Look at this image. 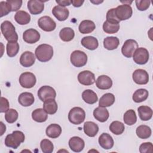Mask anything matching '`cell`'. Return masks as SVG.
I'll return each mask as SVG.
<instances>
[{
	"instance_id": "cell-26",
	"label": "cell",
	"mask_w": 153,
	"mask_h": 153,
	"mask_svg": "<svg viewBox=\"0 0 153 153\" xmlns=\"http://www.w3.org/2000/svg\"><path fill=\"white\" fill-rule=\"evenodd\" d=\"M46 135L53 139L57 138L62 133V128L57 124H51L49 125L45 130Z\"/></svg>"
},
{
	"instance_id": "cell-49",
	"label": "cell",
	"mask_w": 153,
	"mask_h": 153,
	"mask_svg": "<svg viewBox=\"0 0 153 153\" xmlns=\"http://www.w3.org/2000/svg\"><path fill=\"white\" fill-rule=\"evenodd\" d=\"M56 2L59 4V5L61 7H66V6H69L71 5V1H67V0H61V1H57L56 0Z\"/></svg>"
},
{
	"instance_id": "cell-27",
	"label": "cell",
	"mask_w": 153,
	"mask_h": 153,
	"mask_svg": "<svg viewBox=\"0 0 153 153\" xmlns=\"http://www.w3.org/2000/svg\"><path fill=\"white\" fill-rule=\"evenodd\" d=\"M14 19L16 22L21 25H25L28 24L30 21V16L25 11L19 10L18 11L15 16Z\"/></svg>"
},
{
	"instance_id": "cell-13",
	"label": "cell",
	"mask_w": 153,
	"mask_h": 153,
	"mask_svg": "<svg viewBox=\"0 0 153 153\" xmlns=\"http://www.w3.org/2000/svg\"><path fill=\"white\" fill-rule=\"evenodd\" d=\"M78 81L82 85H91L96 81L95 75L90 71H83L78 74Z\"/></svg>"
},
{
	"instance_id": "cell-28",
	"label": "cell",
	"mask_w": 153,
	"mask_h": 153,
	"mask_svg": "<svg viewBox=\"0 0 153 153\" xmlns=\"http://www.w3.org/2000/svg\"><path fill=\"white\" fill-rule=\"evenodd\" d=\"M115 96L111 93L104 94L100 98L99 102V105L100 107H109L114 104L115 102Z\"/></svg>"
},
{
	"instance_id": "cell-20",
	"label": "cell",
	"mask_w": 153,
	"mask_h": 153,
	"mask_svg": "<svg viewBox=\"0 0 153 153\" xmlns=\"http://www.w3.org/2000/svg\"><path fill=\"white\" fill-rule=\"evenodd\" d=\"M99 143L100 146L105 149H111L114 144L112 137L107 133H103L99 137Z\"/></svg>"
},
{
	"instance_id": "cell-39",
	"label": "cell",
	"mask_w": 153,
	"mask_h": 153,
	"mask_svg": "<svg viewBox=\"0 0 153 153\" xmlns=\"http://www.w3.org/2000/svg\"><path fill=\"white\" fill-rule=\"evenodd\" d=\"M19 44L17 41H10L7 44V54L10 57L16 56L19 51Z\"/></svg>"
},
{
	"instance_id": "cell-14",
	"label": "cell",
	"mask_w": 153,
	"mask_h": 153,
	"mask_svg": "<svg viewBox=\"0 0 153 153\" xmlns=\"http://www.w3.org/2000/svg\"><path fill=\"white\" fill-rule=\"evenodd\" d=\"M23 39L28 44H34L39 40L40 34L36 29L30 28L23 32Z\"/></svg>"
},
{
	"instance_id": "cell-36",
	"label": "cell",
	"mask_w": 153,
	"mask_h": 153,
	"mask_svg": "<svg viewBox=\"0 0 153 153\" xmlns=\"http://www.w3.org/2000/svg\"><path fill=\"white\" fill-rule=\"evenodd\" d=\"M136 133L137 137L140 139H146L151 136L152 131L149 126L146 125H140L137 127Z\"/></svg>"
},
{
	"instance_id": "cell-7",
	"label": "cell",
	"mask_w": 153,
	"mask_h": 153,
	"mask_svg": "<svg viewBox=\"0 0 153 153\" xmlns=\"http://www.w3.org/2000/svg\"><path fill=\"white\" fill-rule=\"evenodd\" d=\"M19 81L22 87L25 88H30L35 85L36 79L35 75L33 73L26 72L20 75Z\"/></svg>"
},
{
	"instance_id": "cell-1",
	"label": "cell",
	"mask_w": 153,
	"mask_h": 153,
	"mask_svg": "<svg viewBox=\"0 0 153 153\" xmlns=\"http://www.w3.org/2000/svg\"><path fill=\"white\" fill-rule=\"evenodd\" d=\"M35 56L41 62H46L51 59L53 56V47L49 44H42L35 49Z\"/></svg>"
},
{
	"instance_id": "cell-46",
	"label": "cell",
	"mask_w": 153,
	"mask_h": 153,
	"mask_svg": "<svg viewBox=\"0 0 153 153\" xmlns=\"http://www.w3.org/2000/svg\"><path fill=\"white\" fill-rule=\"evenodd\" d=\"M7 2L10 5L11 11H16L22 7L23 1L22 0H7Z\"/></svg>"
},
{
	"instance_id": "cell-6",
	"label": "cell",
	"mask_w": 153,
	"mask_h": 153,
	"mask_svg": "<svg viewBox=\"0 0 153 153\" xmlns=\"http://www.w3.org/2000/svg\"><path fill=\"white\" fill-rule=\"evenodd\" d=\"M132 14V8L128 4L120 5L115 8V14L120 21L128 19L131 17Z\"/></svg>"
},
{
	"instance_id": "cell-21",
	"label": "cell",
	"mask_w": 153,
	"mask_h": 153,
	"mask_svg": "<svg viewBox=\"0 0 153 153\" xmlns=\"http://www.w3.org/2000/svg\"><path fill=\"white\" fill-rule=\"evenodd\" d=\"M81 45L90 50H96L99 46V42L97 38L92 36L84 37L81 41Z\"/></svg>"
},
{
	"instance_id": "cell-44",
	"label": "cell",
	"mask_w": 153,
	"mask_h": 153,
	"mask_svg": "<svg viewBox=\"0 0 153 153\" xmlns=\"http://www.w3.org/2000/svg\"><path fill=\"white\" fill-rule=\"evenodd\" d=\"M137 8L140 11H145L150 6L151 1L148 0H136L135 1Z\"/></svg>"
},
{
	"instance_id": "cell-37",
	"label": "cell",
	"mask_w": 153,
	"mask_h": 153,
	"mask_svg": "<svg viewBox=\"0 0 153 153\" xmlns=\"http://www.w3.org/2000/svg\"><path fill=\"white\" fill-rule=\"evenodd\" d=\"M123 120L124 123L128 126H132L136 123L137 117L136 112L133 109L127 110L124 114Z\"/></svg>"
},
{
	"instance_id": "cell-47",
	"label": "cell",
	"mask_w": 153,
	"mask_h": 153,
	"mask_svg": "<svg viewBox=\"0 0 153 153\" xmlns=\"http://www.w3.org/2000/svg\"><path fill=\"white\" fill-rule=\"evenodd\" d=\"M0 9H1V17L7 15L11 12V8L7 1H1L0 2Z\"/></svg>"
},
{
	"instance_id": "cell-24",
	"label": "cell",
	"mask_w": 153,
	"mask_h": 153,
	"mask_svg": "<svg viewBox=\"0 0 153 153\" xmlns=\"http://www.w3.org/2000/svg\"><path fill=\"white\" fill-rule=\"evenodd\" d=\"M18 101L22 106L27 107L32 105L35 99L32 93L29 92H24L19 95Z\"/></svg>"
},
{
	"instance_id": "cell-12",
	"label": "cell",
	"mask_w": 153,
	"mask_h": 153,
	"mask_svg": "<svg viewBox=\"0 0 153 153\" xmlns=\"http://www.w3.org/2000/svg\"><path fill=\"white\" fill-rule=\"evenodd\" d=\"M132 78L133 81L139 85L146 84L149 81L148 73L142 69H136L132 74Z\"/></svg>"
},
{
	"instance_id": "cell-50",
	"label": "cell",
	"mask_w": 153,
	"mask_h": 153,
	"mask_svg": "<svg viewBox=\"0 0 153 153\" xmlns=\"http://www.w3.org/2000/svg\"><path fill=\"white\" fill-rule=\"evenodd\" d=\"M71 4L73 5L74 7H81L82 4L84 2V1L83 0H75V1H71Z\"/></svg>"
},
{
	"instance_id": "cell-25",
	"label": "cell",
	"mask_w": 153,
	"mask_h": 153,
	"mask_svg": "<svg viewBox=\"0 0 153 153\" xmlns=\"http://www.w3.org/2000/svg\"><path fill=\"white\" fill-rule=\"evenodd\" d=\"M96 29L94 23L89 20H84L82 21L78 27L79 31L82 34H87L92 32Z\"/></svg>"
},
{
	"instance_id": "cell-16",
	"label": "cell",
	"mask_w": 153,
	"mask_h": 153,
	"mask_svg": "<svg viewBox=\"0 0 153 153\" xmlns=\"http://www.w3.org/2000/svg\"><path fill=\"white\" fill-rule=\"evenodd\" d=\"M70 149L75 152H79L83 150L85 143L82 139L78 136L72 137L69 140Z\"/></svg>"
},
{
	"instance_id": "cell-22",
	"label": "cell",
	"mask_w": 153,
	"mask_h": 153,
	"mask_svg": "<svg viewBox=\"0 0 153 153\" xmlns=\"http://www.w3.org/2000/svg\"><path fill=\"white\" fill-rule=\"evenodd\" d=\"M93 116L96 120L101 123L107 121L109 117V114L105 108L99 106L94 109L93 111Z\"/></svg>"
},
{
	"instance_id": "cell-33",
	"label": "cell",
	"mask_w": 153,
	"mask_h": 153,
	"mask_svg": "<svg viewBox=\"0 0 153 153\" xmlns=\"http://www.w3.org/2000/svg\"><path fill=\"white\" fill-rule=\"evenodd\" d=\"M149 93L146 89L139 88L134 91L132 99L136 103H140L146 100L148 97Z\"/></svg>"
},
{
	"instance_id": "cell-19",
	"label": "cell",
	"mask_w": 153,
	"mask_h": 153,
	"mask_svg": "<svg viewBox=\"0 0 153 153\" xmlns=\"http://www.w3.org/2000/svg\"><path fill=\"white\" fill-rule=\"evenodd\" d=\"M95 82L97 87L100 90L109 89L112 85V81L111 78L105 75L99 76Z\"/></svg>"
},
{
	"instance_id": "cell-52",
	"label": "cell",
	"mask_w": 153,
	"mask_h": 153,
	"mask_svg": "<svg viewBox=\"0 0 153 153\" xmlns=\"http://www.w3.org/2000/svg\"><path fill=\"white\" fill-rule=\"evenodd\" d=\"M90 2H92V3H93V4H100V3H102V2H103V1H90Z\"/></svg>"
},
{
	"instance_id": "cell-48",
	"label": "cell",
	"mask_w": 153,
	"mask_h": 153,
	"mask_svg": "<svg viewBox=\"0 0 153 153\" xmlns=\"http://www.w3.org/2000/svg\"><path fill=\"white\" fill-rule=\"evenodd\" d=\"M8 109H9V102H8V100L6 98H5L4 97H1L0 112L1 113L6 112Z\"/></svg>"
},
{
	"instance_id": "cell-29",
	"label": "cell",
	"mask_w": 153,
	"mask_h": 153,
	"mask_svg": "<svg viewBox=\"0 0 153 153\" xmlns=\"http://www.w3.org/2000/svg\"><path fill=\"white\" fill-rule=\"evenodd\" d=\"M82 98L83 100L88 104H94L98 100V97L96 93L91 90L87 89L82 93Z\"/></svg>"
},
{
	"instance_id": "cell-51",
	"label": "cell",
	"mask_w": 153,
	"mask_h": 153,
	"mask_svg": "<svg viewBox=\"0 0 153 153\" xmlns=\"http://www.w3.org/2000/svg\"><path fill=\"white\" fill-rule=\"evenodd\" d=\"M0 124H1V136H2V135H3V134H4V133L5 131V130H6V127H5V126L3 124V123L1 121V123H0Z\"/></svg>"
},
{
	"instance_id": "cell-4",
	"label": "cell",
	"mask_w": 153,
	"mask_h": 153,
	"mask_svg": "<svg viewBox=\"0 0 153 153\" xmlns=\"http://www.w3.org/2000/svg\"><path fill=\"white\" fill-rule=\"evenodd\" d=\"M85 118L84 110L80 107H74L68 114V120L73 124L78 125L84 122Z\"/></svg>"
},
{
	"instance_id": "cell-18",
	"label": "cell",
	"mask_w": 153,
	"mask_h": 153,
	"mask_svg": "<svg viewBox=\"0 0 153 153\" xmlns=\"http://www.w3.org/2000/svg\"><path fill=\"white\" fill-rule=\"evenodd\" d=\"M52 13L59 21L66 20L69 15L68 9L60 5L54 6L52 10Z\"/></svg>"
},
{
	"instance_id": "cell-17",
	"label": "cell",
	"mask_w": 153,
	"mask_h": 153,
	"mask_svg": "<svg viewBox=\"0 0 153 153\" xmlns=\"http://www.w3.org/2000/svg\"><path fill=\"white\" fill-rule=\"evenodd\" d=\"M35 62L34 54L29 51H26L22 54L20 57V63L23 67L28 68L32 66Z\"/></svg>"
},
{
	"instance_id": "cell-8",
	"label": "cell",
	"mask_w": 153,
	"mask_h": 153,
	"mask_svg": "<svg viewBox=\"0 0 153 153\" xmlns=\"http://www.w3.org/2000/svg\"><path fill=\"white\" fill-rule=\"evenodd\" d=\"M149 58V53L148 50L143 47L137 48L133 54V61L138 65L146 64Z\"/></svg>"
},
{
	"instance_id": "cell-11",
	"label": "cell",
	"mask_w": 153,
	"mask_h": 153,
	"mask_svg": "<svg viewBox=\"0 0 153 153\" xmlns=\"http://www.w3.org/2000/svg\"><path fill=\"white\" fill-rule=\"evenodd\" d=\"M39 27L45 32H51L56 29V22L49 16H45L40 17L38 21Z\"/></svg>"
},
{
	"instance_id": "cell-43",
	"label": "cell",
	"mask_w": 153,
	"mask_h": 153,
	"mask_svg": "<svg viewBox=\"0 0 153 153\" xmlns=\"http://www.w3.org/2000/svg\"><path fill=\"white\" fill-rule=\"evenodd\" d=\"M106 21L112 23H119L120 20L116 16L115 8H111L106 13Z\"/></svg>"
},
{
	"instance_id": "cell-2",
	"label": "cell",
	"mask_w": 153,
	"mask_h": 153,
	"mask_svg": "<svg viewBox=\"0 0 153 153\" xmlns=\"http://www.w3.org/2000/svg\"><path fill=\"white\" fill-rule=\"evenodd\" d=\"M25 134L21 131L16 130L8 134L5 139V145L9 148L17 149L25 141Z\"/></svg>"
},
{
	"instance_id": "cell-40",
	"label": "cell",
	"mask_w": 153,
	"mask_h": 153,
	"mask_svg": "<svg viewBox=\"0 0 153 153\" xmlns=\"http://www.w3.org/2000/svg\"><path fill=\"white\" fill-rule=\"evenodd\" d=\"M120 29L119 23H112L108 21H105L103 24V31L109 34H113L117 33Z\"/></svg>"
},
{
	"instance_id": "cell-35",
	"label": "cell",
	"mask_w": 153,
	"mask_h": 153,
	"mask_svg": "<svg viewBox=\"0 0 153 153\" xmlns=\"http://www.w3.org/2000/svg\"><path fill=\"white\" fill-rule=\"evenodd\" d=\"M32 118L36 122L43 123L47 120L48 115L43 109L38 108L32 112Z\"/></svg>"
},
{
	"instance_id": "cell-3",
	"label": "cell",
	"mask_w": 153,
	"mask_h": 153,
	"mask_svg": "<svg viewBox=\"0 0 153 153\" xmlns=\"http://www.w3.org/2000/svg\"><path fill=\"white\" fill-rule=\"evenodd\" d=\"M1 30L3 36L8 42L17 41L18 35L16 32V29L13 23L8 21L5 20L1 23Z\"/></svg>"
},
{
	"instance_id": "cell-42",
	"label": "cell",
	"mask_w": 153,
	"mask_h": 153,
	"mask_svg": "<svg viewBox=\"0 0 153 153\" xmlns=\"http://www.w3.org/2000/svg\"><path fill=\"white\" fill-rule=\"evenodd\" d=\"M40 147L44 153H51L54 149V146L51 141L44 139L40 143Z\"/></svg>"
},
{
	"instance_id": "cell-30",
	"label": "cell",
	"mask_w": 153,
	"mask_h": 153,
	"mask_svg": "<svg viewBox=\"0 0 153 153\" xmlns=\"http://www.w3.org/2000/svg\"><path fill=\"white\" fill-rule=\"evenodd\" d=\"M139 118L142 121H148L152 116V110L148 106H140L137 108Z\"/></svg>"
},
{
	"instance_id": "cell-38",
	"label": "cell",
	"mask_w": 153,
	"mask_h": 153,
	"mask_svg": "<svg viewBox=\"0 0 153 153\" xmlns=\"http://www.w3.org/2000/svg\"><path fill=\"white\" fill-rule=\"evenodd\" d=\"M124 130V124L119 121H114L109 126V130L115 135L121 134Z\"/></svg>"
},
{
	"instance_id": "cell-23",
	"label": "cell",
	"mask_w": 153,
	"mask_h": 153,
	"mask_svg": "<svg viewBox=\"0 0 153 153\" xmlns=\"http://www.w3.org/2000/svg\"><path fill=\"white\" fill-rule=\"evenodd\" d=\"M83 130L86 135L89 137H94L99 131V127L93 121H86L84 124Z\"/></svg>"
},
{
	"instance_id": "cell-34",
	"label": "cell",
	"mask_w": 153,
	"mask_h": 153,
	"mask_svg": "<svg viewBox=\"0 0 153 153\" xmlns=\"http://www.w3.org/2000/svg\"><path fill=\"white\" fill-rule=\"evenodd\" d=\"M59 36L63 41L69 42L74 39L75 36V32L71 27H66L60 30Z\"/></svg>"
},
{
	"instance_id": "cell-10",
	"label": "cell",
	"mask_w": 153,
	"mask_h": 153,
	"mask_svg": "<svg viewBox=\"0 0 153 153\" xmlns=\"http://www.w3.org/2000/svg\"><path fill=\"white\" fill-rule=\"evenodd\" d=\"M138 48L137 42L132 39L126 40L121 47V53L127 58H130L134 51Z\"/></svg>"
},
{
	"instance_id": "cell-31",
	"label": "cell",
	"mask_w": 153,
	"mask_h": 153,
	"mask_svg": "<svg viewBox=\"0 0 153 153\" xmlns=\"http://www.w3.org/2000/svg\"><path fill=\"white\" fill-rule=\"evenodd\" d=\"M120 44L119 39L116 36H108L103 40V46L108 50L116 49Z\"/></svg>"
},
{
	"instance_id": "cell-32",
	"label": "cell",
	"mask_w": 153,
	"mask_h": 153,
	"mask_svg": "<svg viewBox=\"0 0 153 153\" xmlns=\"http://www.w3.org/2000/svg\"><path fill=\"white\" fill-rule=\"evenodd\" d=\"M57 103L54 99H48L44 102L43 109L47 114H54L57 111Z\"/></svg>"
},
{
	"instance_id": "cell-15",
	"label": "cell",
	"mask_w": 153,
	"mask_h": 153,
	"mask_svg": "<svg viewBox=\"0 0 153 153\" xmlns=\"http://www.w3.org/2000/svg\"><path fill=\"white\" fill-rule=\"evenodd\" d=\"M27 8L30 14L37 15L41 13L44 9V1L30 0L27 2Z\"/></svg>"
},
{
	"instance_id": "cell-41",
	"label": "cell",
	"mask_w": 153,
	"mask_h": 153,
	"mask_svg": "<svg viewBox=\"0 0 153 153\" xmlns=\"http://www.w3.org/2000/svg\"><path fill=\"white\" fill-rule=\"evenodd\" d=\"M19 114L14 109H9L5 114V119L8 123H13L17 120Z\"/></svg>"
},
{
	"instance_id": "cell-45",
	"label": "cell",
	"mask_w": 153,
	"mask_h": 153,
	"mask_svg": "<svg viewBox=\"0 0 153 153\" xmlns=\"http://www.w3.org/2000/svg\"><path fill=\"white\" fill-rule=\"evenodd\" d=\"M140 153H152L153 152V145L151 142L142 143L139 146Z\"/></svg>"
},
{
	"instance_id": "cell-5",
	"label": "cell",
	"mask_w": 153,
	"mask_h": 153,
	"mask_svg": "<svg viewBox=\"0 0 153 153\" xmlns=\"http://www.w3.org/2000/svg\"><path fill=\"white\" fill-rule=\"evenodd\" d=\"M71 63L75 67H82L86 65L87 62V56L82 51L75 50L70 56Z\"/></svg>"
},
{
	"instance_id": "cell-9",
	"label": "cell",
	"mask_w": 153,
	"mask_h": 153,
	"mask_svg": "<svg viewBox=\"0 0 153 153\" xmlns=\"http://www.w3.org/2000/svg\"><path fill=\"white\" fill-rule=\"evenodd\" d=\"M38 96L41 101L45 102L48 99H54L56 97V92L51 86L44 85L38 90Z\"/></svg>"
}]
</instances>
